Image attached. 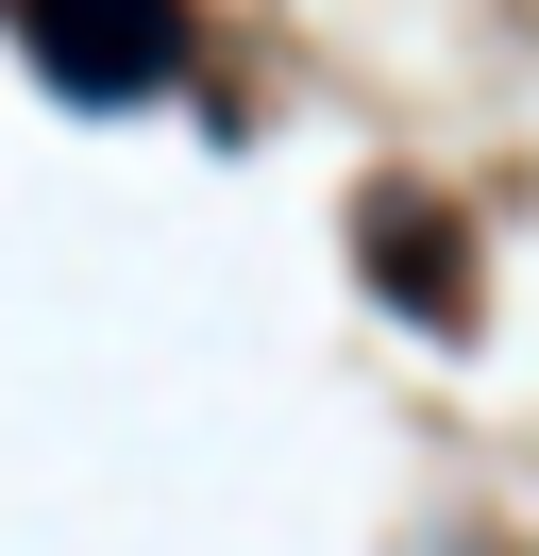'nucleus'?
I'll return each instance as SVG.
<instances>
[{
  "mask_svg": "<svg viewBox=\"0 0 539 556\" xmlns=\"http://www.w3.org/2000/svg\"><path fill=\"white\" fill-rule=\"evenodd\" d=\"M17 35H34V68L51 85H85V102H118V85H152L168 51V0H17Z\"/></svg>",
  "mask_w": 539,
  "mask_h": 556,
  "instance_id": "1",
  "label": "nucleus"
}]
</instances>
